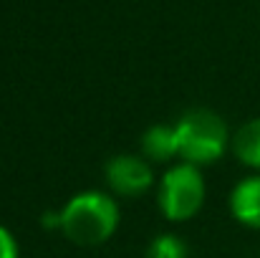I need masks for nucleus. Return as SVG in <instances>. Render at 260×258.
<instances>
[{
	"instance_id": "f257e3e1",
	"label": "nucleus",
	"mask_w": 260,
	"mask_h": 258,
	"mask_svg": "<svg viewBox=\"0 0 260 258\" xmlns=\"http://www.w3.org/2000/svg\"><path fill=\"white\" fill-rule=\"evenodd\" d=\"M119 225L116 203L99 190L74 195L61 210V233L76 246H101Z\"/></svg>"
},
{
	"instance_id": "39448f33",
	"label": "nucleus",
	"mask_w": 260,
	"mask_h": 258,
	"mask_svg": "<svg viewBox=\"0 0 260 258\" xmlns=\"http://www.w3.org/2000/svg\"><path fill=\"white\" fill-rule=\"evenodd\" d=\"M230 210L238 223L260 231V175L245 177L230 195Z\"/></svg>"
},
{
	"instance_id": "7ed1b4c3",
	"label": "nucleus",
	"mask_w": 260,
	"mask_h": 258,
	"mask_svg": "<svg viewBox=\"0 0 260 258\" xmlns=\"http://www.w3.org/2000/svg\"><path fill=\"white\" fill-rule=\"evenodd\" d=\"M159 210L167 220L182 223L200 213L205 203V180L202 172L194 165H177L162 175L159 182Z\"/></svg>"
},
{
	"instance_id": "20e7f679",
	"label": "nucleus",
	"mask_w": 260,
	"mask_h": 258,
	"mask_svg": "<svg viewBox=\"0 0 260 258\" xmlns=\"http://www.w3.org/2000/svg\"><path fill=\"white\" fill-rule=\"evenodd\" d=\"M109 187L121 197H139L152 187V167L144 157L137 155H116L104 167Z\"/></svg>"
},
{
	"instance_id": "423d86ee",
	"label": "nucleus",
	"mask_w": 260,
	"mask_h": 258,
	"mask_svg": "<svg viewBox=\"0 0 260 258\" xmlns=\"http://www.w3.org/2000/svg\"><path fill=\"white\" fill-rule=\"evenodd\" d=\"M142 155L152 162H167L172 157H179V139L177 129L167 124H154L142 137Z\"/></svg>"
},
{
	"instance_id": "6e6552de",
	"label": "nucleus",
	"mask_w": 260,
	"mask_h": 258,
	"mask_svg": "<svg viewBox=\"0 0 260 258\" xmlns=\"http://www.w3.org/2000/svg\"><path fill=\"white\" fill-rule=\"evenodd\" d=\"M147 258H187V246H184V241L179 236L162 233V236H157L149 243Z\"/></svg>"
},
{
	"instance_id": "0eeeda50",
	"label": "nucleus",
	"mask_w": 260,
	"mask_h": 258,
	"mask_svg": "<svg viewBox=\"0 0 260 258\" xmlns=\"http://www.w3.org/2000/svg\"><path fill=\"white\" fill-rule=\"evenodd\" d=\"M233 152H235V157L243 165L260 170V117L258 119H250L248 124H243L235 132V137H233Z\"/></svg>"
},
{
	"instance_id": "1a4fd4ad",
	"label": "nucleus",
	"mask_w": 260,
	"mask_h": 258,
	"mask_svg": "<svg viewBox=\"0 0 260 258\" xmlns=\"http://www.w3.org/2000/svg\"><path fill=\"white\" fill-rule=\"evenodd\" d=\"M0 258H18V243L10 236V231H5L0 225Z\"/></svg>"
},
{
	"instance_id": "f03ea898",
	"label": "nucleus",
	"mask_w": 260,
	"mask_h": 258,
	"mask_svg": "<svg viewBox=\"0 0 260 258\" xmlns=\"http://www.w3.org/2000/svg\"><path fill=\"white\" fill-rule=\"evenodd\" d=\"M179 139V157L187 165H212L228 150V127L212 109H189L174 124Z\"/></svg>"
}]
</instances>
